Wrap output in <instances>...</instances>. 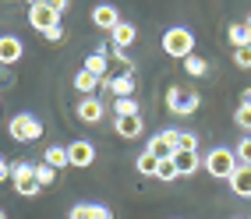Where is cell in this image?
I'll return each mask as SVG.
<instances>
[{"label":"cell","mask_w":251,"mask_h":219,"mask_svg":"<svg viewBox=\"0 0 251 219\" xmlns=\"http://www.w3.org/2000/svg\"><path fill=\"white\" fill-rule=\"evenodd\" d=\"M11 177H14V191L18 195H25V198H32V195H39V177H36V166L32 163H14L11 166Z\"/></svg>","instance_id":"obj_5"},{"label":"cell","mask_w":251,"mask_h":219,"mask_svg":"<svg viewBox=\"0 0 251 219\" xmlns=\"http://www.w3.org/2000/svg\"><path fill=\"white\" fill-rule=\"evenodd\" d=\"M184 71H188V74H191V78H202V74H205V71H209V64H205V60H202V57H195V53H191V57H188V60H184Z\"/></svg>","instance_id":"obj_24"},{"label":"cell","mask_w":251,"mask_h":219,"mask_svg":"<svg viewBox=\"0 0 251 219\" xmlns=\"http://www.w3.org/2000/svg\"><path fill=\"white\" fill-rule=\"evenodd\" d=\"M99 85H103V81H99L96 74H89L85 67H81V71L75 74V89H78V92H85V96H92V92H96Z\"/></svg>","instance_id":"obj_20"},{"label":"cell","mask_w":251,"mask_h":219,"mask_svg":"<svg viewBox=\"0 0 251 219\" xmlns=\"http://www.w3.org/2000/svg\"><path fill=\"white\" fill-rule=\"evenodd\" d=\"M233 64H237L241 71H251V46H241V49H233Z\"/></svg>","instance_id":"obj_28"},{"label":"cell","mask_w":251,"mask_h":219,"mask_svg":"<svg viewBox=\"0 0 251 219\" xmlns=\"http://www.w3.org/2000/svg\"><path fill=\"white\" fill-rule=\"evenodd\" d=\"M103 110H106V106L99 103L96 96H85V99L78 103L75 113H78V121H81V124H99V121H103Z\"/></svg>","instance_id":"obj_11"},{"label":"cell","mask_w":251,"mask_h":219,"mask_svg":"<svg viewBox=\"0 0 251 219\" xmlns=\"http://www.w3.org/2000/svg\"><path fill=\"white\" fill-rule=\"evenodd\" d=\"M7 173H11V166H7V159L0 156V180H7Z\"/></svg>","instance_id":"obj_33"},{"label":"cell","mask_w":251,"mask_h":219,"mask_svg":"<svg viewBox=\"0 0 251 219\" xmlns=\"http://www.w3.org/2000/svg\"><path fill=\"white\" fill-rule=\"evenodd\" d=\"M226 39H230V46H233V49L251 46V28H248L244 22H233V25L226 28Z\"/></svg>","instance_id":"obj_18"},{"label":"cell","mask_w":251,"mask_h":219,"mask_svg":"<svg viewBox=\"0 0 251 219\" xmlns=\"http://www.w3.org/2000/svg\"><path fill=\"white\" fill-rule=\"evenodd\" d=\"M103 85H106L117 99H131L138 81H135V74H131V71H124V74H117V78H103Z\"/></svg>","instance_id":"obj_10"},{"label":"cell","mask_w":251,"mask_h":219,"mask_svg":"<svg viewBox=\"0 0 251 219\" xmlns=\"http://www.w3.org/2000/svg\"><path fill=\"white\" fill-rule=\"evenodd\" d=\"M0 219H7V216H4V209H0Z\"/></svg>","instance_id":"obj_37"},{"label":"cell","mask_w":251,"mask_h":219,"mask_svg":"<svg viewBox=\"0 0 251 219\" xmlns=\"http://www.w3.org/2000/svg\"><path fill=\"white\" fill-rule=\"evenodd\" d=\"M36 177H39V184H43V188H50V184L57 180V170H53L50 163H36Z\"/></svg>","instance_id":"obj_27"},{"label":"cell","mask_w":251,"mask_h":219,"mask_svg":"<svg viewBox=\"0 0 251 219\" xmlns=\"http://www.w3.org/2000/svg\"><path fill=\"white\" fill-rule=\"evenodd\" d=\"M163 49H166V57H174V60H188L195 53V36L188 28H166L163 32Z\"/></svg>","instance_id":"obj_1"},{"label":"cell","mask_w":251,"mask_h":219,"mask_svg":"<svg viewBox=\"0 0 251 219\" xmlns=\"http://www.w3.org/2000/svg\"><path fill=\"white\" fill-rule=\"evenodd\" d=\"M241 103H244V106H251V89L244 92V99H241Z\"/></svg>","instance_id":"obj_34"},{"label":"cell","mask_w":251,"mask_h":219,"mask_svg":"<svg viewBox=\"0 0 251 219\" xmlns=\"http://www.w3.org/2000/svg\"><path fill=\"white\" fill-rule=\"evenodd\" d=\"M68 163H71V166H78V170L92 166V163H96V148H92V142H85V138L71 142V145H68Z\"/></svg>","instance_id":"obj_8"},{"label":"cell","mask_w":251,"mask_h":219,"mask_svg":"<svg viewBox=\"0 0 251 219\" xmlns=\"http://www.w3.org/2000/svg\"><path fill=\"white\" fill-rule=\"evenodd\" d=\"M113 131L121 134L124 142L138 138V134H142V117H138V113H135V117H117V121H113Z\"/></svg>","instance_id":"obj_14"},{"label":"cell","mask_w":251,"mask_h":219,"mask_svg":"<svg viewBox=\"0 0 251 219\" xmlns=\"http://www.w3.org/2000/svg\"><path fill=\"white\" fill-rule=\"evenodd\" d=\"M85 71H89V74H96L99 81L106 78V57L99 53V49H96V53H89V57H85Z\"/></svg>","instance_id":"obj_21"},{"label":"cell","mask_w":251,"mask_h":219,"mask_svg":"<svg viewBox=\"0 0 251 219\" xmlns=\"http://www.w3.org/2000/svg\"><path fill=\"white\" fill-rule=\"evenodd\" d=\"M25 53V46L18 36H0V64H18Z\"/></svg>","instance_id":"obj_13"},{"label":"cell","mask_w":251,"mask_h":219,"mask_svg":"<svg viewBox=\"0 0 251 219\" xmlns=\"http://www.w3.org/2000/svg\"><path fill=\"white\" fill-rule=\"evenodd\" d=\"M32 4H43V0H28V7H32Z\"/></svg>","instance_id":"obj_36"},{"label":"cell","mask_w":251,"mask_h":219,"mask_svg":"<svg viewBox=\"0 0 251 219\" xmlns=\"http://www.w3.org/2000/svg\"><path fill=\"white\" fill-rule=\"evenodd\" d=\"M135 36H138V28L131 25V22H121V25L110 32V43H113V49H127L131 43H135Z\"/></svg>","instance_id":"obj_15"},{"label":"cell","mask_w":251,"mask_h":219,"mask_svg":"<svg viewBox=\"0 0 251 219\" xmlns=\"http://www.w3.org/2000/svg\"><path fill=\"white\" fill-rule=\"evenodd\" d=\"M113 113H117V117H135V113H138L135 96H131V99H117V103H113Z\"/></svg>","instance_id":"obj_25"},{"label":"cell","mask_w":251,"mask_h":219,"mask_svg":"<svg viewBox=\"0 0 251 219\" xmlns=\"http://www.w3.org/2000/svg\"><path fill=\"white\" fill-rule=\"evenodd\" d=\"M43 163H50L53 170H64V166H71V163H68V145H50V148H46V156H43Z\"/></svg>","instance_id":"obj_19"},{"label":"cell","mask_w":251,"mask_h":219,"mask_svg":"<svg viewBox=\"0 0 251 219\" xmlns=\"http://www.w3.org/2000/svg\"><path fill=\"white\" fill-rule=\"evenodd\" d=\"M230 191L237 198H251V163H237V170L230 177Z\"/></svg>","instance_id":"obj_12"},{"label":"cell","mask_w":251,"mask_h":219,"mask_svg":"<svg viewBox=\"0 0 251 219\" xmlns=\"http://www.w3.org/2000/svg\"><path fill=\"white\" fill-rule=\"evenodd\" d=\"M71 219H113V212L106 205H89V201H78L71 209Z\"/></svg>","instance_id":"obj_16"},{"label":"cell","mask_w":251,"mask_h":219,"mask_svg":"<svg viewBox=\"0 0 251 219\" xmlns=\"http://www.w3.org/2000/svg\"><path fill=\"white\" fill-rule=\"evenodd\" d=\"M237 163H251V134L237 145Z\"/></svg>","instance_id":"obj_31"},{"label":"cell","mask_w":251,"mask_h":219,"mask_svg":"<svg viewBox=\"0 0 251 219\" xmlns=\"http://www.w3.org/2000/svg\"><path fill=\"white\" fill-rule=\"evenodd\" d=\"M174 163H177V173L180 177H191V173H198L202 170V159H198V152H174Z\"/></svg>","instance_id":"obj_17"},{"label":"cell","mask_w":251,"mask_h":219,"mask_svg":"<svg viewBox=\"0 0 251 219\" xmlns=\"http://www.w3.org/2000/svg\"><path fill=\"white\" fill-rule=\"evenodd\" d=\"M156 166H159V159H156L152 152H149V148H145V152L135 159V170H138L142 177H156Z\"/></svg>","instance_id":"obj_22"},{"label":"cell","mask_w":251,"mask_h":219,"mask_svg":"<svg viewBox=\"0 0 251 219\" xmlns=\"http://www.w3.org/2000/svg\"><path fill=\"white\" fill-rule=\"evenodd\" d=\"M57 22H60V14L50 7L46 0H43V4H32V7H28V25L36 28V32H46L50 25H57Z\"/></svg>","instance_id":"obj_6"},{"label":"cell","mask_w":251,"mask_h":219,"mask_svg":"<svg viewBox=\"0 0 251 219\" xmlns=\"http://www.w3.org/2000/svg\"><path fill=\"white\" fill-rule=\"evenodd\" d=\"M177 148L180 152H198V138L191 131H177Z\"/></svg>","instance_id":"obj_26"},{"label":"cell","mask_w":251,"mask_h":219,"mask_svg":"<svg viewBox=\"0 0 251 219\" xmlns=\"http://www.w3.org/2000/svg\"><path fill=\"white\" fill-rule=\"evenodd\" d=\"M180 173H177V163L174 159H159V166H156V180H177Z\"/></svg>","instance_id":"obj_23"},{"label":"cell","mask_w":251,"mask_h":219,"mask_svg":"<svg viewBox=\"0 0 251 219\" xmlns=\"http://www.w3.org/2000/svg\"><path fill=\"white\" fill-rule=\"evenodd\" d=\"M202 166L209 170V177H216V180H230L233 170H237V152H230V148H212V152L202 159Z\"/></svg>","instance_id":"obj_2"},{"label":"cell","mask_w":251,"mask_h":219,"mask_svg":"<svg viewBox=\"0 0 251 219\" xmlns=\"http://www.w3.org/2000/svg\"><path fill=\"white\" fill-rule=\"evenodd\" d=\"M7 134L14 142H36L43 134V124H39V117H32V113H14L11 124H7Z\"/></svg>","instance_id":"obj_4"},{"label":"cell","mask_w":251,"mask_h":219,"mask_svg":"<svg viewBox=\"0 0 251 219\" xmlns=\"http://www.w3.org/2000/svg\"><path fill=\"white\" fill-rule=\"evenodd\" d=\"M149 152H152L156 159H174V152H177V131H159V134H152Z\"/></svg>","instance_id":"obj_7"},{"label":"cell","mask_w":251,"mask_h":219,"mask_svg":"<svg viewBox=\"0 0 251 219\" xmlns=\"http://www.w3.org/2000/svg\"><path fill=\"white\" fill-rule=\"evenodd\" d=\"M237 127L241 131H251V106H244V103L237 106Z\"/></svg>","instance_id":"obj_29"},{"label":"cell","mask_w":251,"mask_h":219,"mask_svg":"<svg viewBox=\"0 0 251 219\" xmlns=\"http://www.w3.org/2000/svg\"><path fill=\"white\" fill-rule=\"evenodd\" d=\"M46 4H50V7H53L57 14H64V11H68V7H71V0H46Z\"/></svg>","instance_id":"obj_32"},{"label":"cell","mask_w":251,"mask_h":219,"mask_svg":"<svg viewBox=\"0 0 251 219\" xmlns=\"http://www.w3.org/2000/svg\"><path fill=\"white\" fill-rule=\"evenodd\" d=\"M92 22H96V28L113 32L117 25H121V11H117L113 4H96V7H92Z\"/></svg>","instance_id":"obj_9"},{"label":"cell","mask_w":251,"mask_h":219,"mask_svg":"<svg viewBox=\"0 0 251 219\" xmlns=\"http://www.w3.org/2000/svg\"><path fill=\"white\" fill-rule=\"evenodd\" d=\"M43 39H46V43H60V39H64V25H60V22L50 25V28L43 32Z\"/></svg>","instance_id":"obj_30"},{"label":"cell","mask_w":251,"mask_h":219,"mask_svg":"<svg viewBox=\"0 0 251 219\" xmlns=\"http://www.w3.org/2000/svg\"><path fill=\"white\" fill-rule=\"evenodd\" d=\"M198 92L195 89H180V85H170L166 89V110L170 113H177V117H191L195 110H198Z\"/></svg>","instance_id":"obj_3"},{"label":"cell","mask_w":251,"mask_h":219,"mask_svg":"<svg viewBox=\"0 0 251 219\" xmlns=\"http://www.w3.org/2000/svg\"><path fill=\"white\" fill-rule=\"evenodd\" d=\"M244 25H248V28H251V14H248V18H244Z\"/></svg>","instance_id":"obj_35"}]
</instances>
